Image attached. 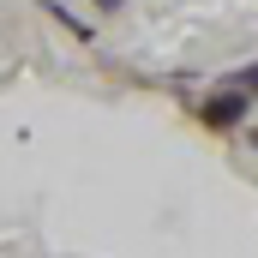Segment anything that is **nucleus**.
I'll return each instance as SVG.
<instances>
[{
	"label": "nucleus",
	"mask_w": 258,
	"mask_h": 258,
	"mask_svg": "<svg viewBox=\"0 0 258 258\" xmlns=\"http://www.w3.org/2000/svg\"><path fill=\"white\" fill-rule=\"evenodd\" d=\"M90 12H96V18H120V12H126V0H90Z\"/></svg>",
	"instance_id": "obj_4"
},
{
	"label": "nucleus",
	"mask_w": 258,
	"mask_h": 258,
	"mask_svg": "<svg viewBox=\"0 0 258 258\" xmlns=\"http://www.w3.org/2000/svg\"><path fill=\"white\" fill-rule=\"evenodd\" d=\"M228 78H234V84H240V90H252V96H258V60H246V66H234V72H228Z\"/></svg>",
	"instance_id": "obj_3"
},
{
	"label": "nucleus",
	"mask_w": 258,
	"mask_h": 258,
	"mask_svg": "<svg viewBox=\"0 0 258 258\" xmlns=\"http://www.w3.org/2000/svg\"><path fill=\"white\" fill-rule=\"evenodd\" d=\"M36 12H42V18H54V24H60L72 42H96V24H90V18H78L66 0H36Z\"/></svg>",
	"instance_id": "obj_2"
},
{
	"label": "nucleus",
	"mask_w": 258,
	"mask_h": 258,
	"mask_svg": "<svg viewBox=\"0 0 258 258\" xmlns=\"http://www.w3.org/2000/svg\"><path fill=\"white\" fill-rule=\"evenodd\" d=\"M186 114H192V126L210 132V138H234V132H246V120L258 114V96H252V90H240L234 78H222L216 90L198 96Z\"/></svg>",
	"instance_id": "obj_1"
},
{
	"label": "nucleus",
	"mask_w": 258,
	"mask_h": 258,
	"mask_svg": "<svg viewBox=\"0 0 258 258\" xmlns=\"http://www.w3.org/2000/svg\"><path fill=\"white\" fill-rule=\"evenodd\" d=\"M246 144H252V150H258V126H252V132H246Z\"/></svg>",
	"instance_id": "obj_5"
}]
</instances>
